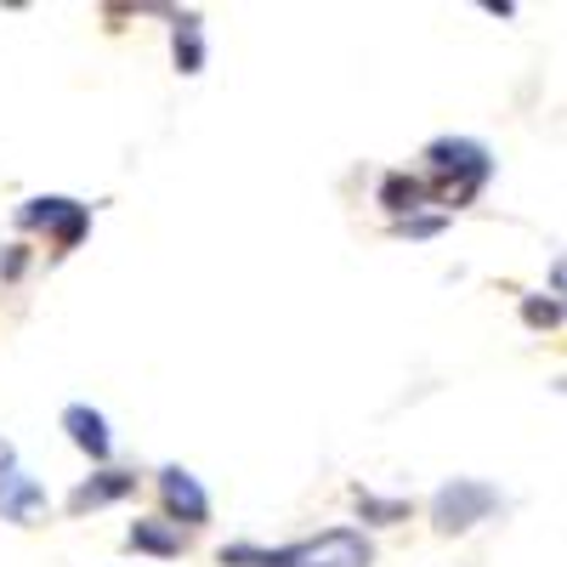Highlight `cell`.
Here are the masks:
<instances>
[{
    "mask_svg": "<svg viewBox=\"0 0 567 567\" xmlns=\"http://www.w3.org/2000/svg\"><path fill=\"white\" fill-rule=\"evenodd\" d=\"M369 561H374V550L352 528H329L318 539L284 545V550H261V545H227L221 550V567H369Z\"/></svg>",
    "mask_w": 567,
    "mask_h": 567,
    "instance_id": "obj_1",
    "label": "cell"
},
{
    "mask_svg": "<svg viewBox=\"0 0 567 567\" xmlns=\"http://www.w3.org/2000/svg\"><path fill=\"white\" fill-rule=\"evenodd\" d=\"M425 171H432V199L460 210L483 194V182L494 176V159L471 136H437V142H425Z\"/></svg>",
    "mask_w": 567,
    "mask_h": 567,
    "instance_id": "obj_2",
    "label": "cell"
},
{
    "mask_svg": "<svg viewBox=\"0 0 567 567\" xmlns=\"http://www.w3.org/2000/svg\"><path fill=\"white\" fill-rule=\"evenodd\" d=\"M505 499L494 483H477V477H454L432 494V523L437 534H465V528H477L483 516H494Z\"/></svg>",
    "mask_w": 567,
    "mask_h": 567,
    "instance_id": "obj_3",
    "label": "cell"
},
{
    "mask_svg": "<svg viewBox=\"0 0 567 567\" xmlns=\"http://www.w3.org/2000/svg\"><path fill=\"white\" fill-rule=\"evenodd\" d=\"M18 227H45L58 239V250H74L91 227V210L80 199H63V194H45V199H29L18 210Z\"/></svg>",
    "mask_w": 567,
    "mask_h": 567,
    "instance_id": "obj_4",
    "label": "cell"
},
{
    "mask_svg": "<svg viewBox=\"0 0 567 567\" xmlns=\"http://www.w3.org/2000/svg\"><path fill=\"white\" fill-rule=\"evenodd\" d=\"M159 499H165V511H171V523H187V528H205V523H210V494L199 488L194 471L165 465V471H159Z\"/></svg>",
    "mask_w": 567,
    "mask_h": 567,
    "instance_id": "obj_5",
    "label": "cell"
},
{
    "mask_svg": "<svg viewBox=\"0 0 567 567\" xmlns=\"http://www.w3.org/2000/svg\"><path fill=\"white\" fill-rule=\"evenodd\" d=\"M63 432H69V443H74L80 454H91V460H109V449H114L109 420L91 409V403H69V409H63Z\"/></svg>",
    "mask_w": 567,
    "mask_h": 567,
    "instance_id": "obj_6",
    "label": "cell"
},
{
    "mask_svg": "<svg viewBox=\"0 0 567 567\" xmlns=\"http://www.w3.org/2000/svg\"><path fill=\"white\" fill-rule=\"evenodd\" d=\"M40 511H45V488L29 477V471H12V477H0V523L29 528Z\"/></svg>",
    "mask_w": 567,
    "mask_h": 567,
    "instance_id": "obj_7",
    "label": "cell"
},
{
    "mask_svg": "<svg viewBox=\"0 0 567 567\" xmlns=\"http://www.w3.org/2000/svg\"><path fill=\"white\" fill-rule=\"evenodd\" d=\"M131 488H136L131 471H97V477H85V483L69 494V511H74V516H85V511H103V505L125 499Z\"/></svg>",
    "mask_w": 567,
    "mask_h": 567,
    "instance_id": "obj_8",
    "label": "cell"
},
{
    "mask_svg": "<svg viewBox=\"0 0 567 567\" xmlns=\"http://www.w3.org/2000/svg\"><path fill=\"white\" fill-rule=\"evenodd\" d=\"M125 550H142V556H182V534L159 516H136L125 528Z\"/></svg>",
    "mask_w": 567,
    "mask_h": 567,
    "instance_id": "obj_9",
    "label": "cell"
},
{
    "mask_svg": "<svg viewBox=\"0 0 567 567\" xmlns=\"http://www.w3.org/2000/svg\"><path fill=\"white\" fill-rule=\"evenodd\" d=\"M171 52L182 74H199L205 69V40H199V12H171Z\"/></svg>",
    "mask_w": 567,
    "mask_h": 567,
    "instance_id": "obj_10",
    "label": "cell"
},
{
    "mask_svg": "<svg viewBox=\"0 0 567 567\" xmlns=\"http://www.w3.org/2000/svg\"><path fill=\"white\" fill-rule=\"evenodd\" d=\"M425 194H432V182H420V176H409V171H392V176L381 182V205H386L392 216H403V221L425 205Z\"/></svg>",
    "mask_w": 567,
    "mask_h": 567,
    "instance_id": "obj_11",
    "label": "cell"
},
{
    "mask_svg": "<svg viewBox=\"0 0 567 567\" xmlns=\"http://www.w3.org/2000/svg\"><path fill=\"white\" fill-rule=\"evenodd\" d=\"M358 511L369 523H403L409 516V499H374V494H358Z\"/></svg>",
    "mask_w": 567,
    "mask_h": 567,
    "instance_id": "obj_12",
    "label": "cell"
},
{
    "mask_svg": "<svg viewBox=\"0 0 567 567\" xmlns=\"http://www.w3.org/2000/svg\"><path fill=\"white\" fill-rule=\"evenodd\" d=\"M523 323H528V329H550V323H561V301H550V296H528V301H523Z\"/></svg>",
    "mask_w": 567,
    "mask_h": 567,
    "instance_id": "obj_13",
    "label": "cell"
},
{
    "mask_svg": "<svg viewBox=\"0 0 567 567\" xmlns=\"http://www.w3.org/2000/svg\"><path fill=\"white\" fill-rule=\"evenodd\" d=\"M437 227H443V216H409V221H398V233H409V239H432Z\"/></svg>",
    "mask_w": 567,
    "mask_h": 567,
    "instance_id": "obj_14",
    "label": "cell"
},
{
    "mask_svg": "<svg viewBox=\"0 0 567 567\" xmlns=\"http://www.w3.org/2000/svg\"><path fill=\"white\" fill-rule=\"evenodd\" d=\"M12 471H18V449L0 437V477H12Z\"/></svg>",
    "mask_w": 567,
    "mask_h": 567,
    "instance_id": "obj_15",
    "label": "cell"
},
{
    "mask_svg": "<svg viewBox=\"0 0 567 567\" xmlns=\"http://www.w3.org/2000/svg\"><path fill=\"white\" fill-rule=\"evenodd\" d=\"M550 284H556V290H567V261H556V272H550Z\"/></svg>",
    "mask_w": 567,
    "mask_h": 567,
    "instance_id": "obj_16",
    "label": "cell"
},
{
    "mask_svg": "<svg viewBox=\"0 0 567 567\" xmlns=\"http://www.w3.org/2000/svg\"><path fill=\"white\" fill-rule=\"evenodd\" d=\"M556 392H567V374H561V381H556Z\"/></svg>",
    "mask_w": 567,
    "mask_h": 567,
    "instance_id": "obj_17",
    "label": "cell"
}]
</instances>
